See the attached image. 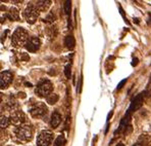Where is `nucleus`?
Wrapping results in <instances>:
<instances>
[{"label":"nucleus","instance_id":"1","mask_svg":"<svg viewBox=\"0 0 151 146\" xmlns=\"http://www.w3.org/2000/svg\"><path fill=\"white\" fill-rule=\"evenodd\" d=\"M28 41V32L24 28H18L12 34L11 42L14 46H26Z\"/></svg>","mask_w":151,"mask_h":146},{"label":"nucleus","instance_id":"2","mask_svg":"<svg viewBox=\"0 0 151 146\" xmlns=\"http://www.w3.org/2000/svg\"><path fill=\"white\" fill-rule=\"evenodd\" d=\"M14 134H16V138L21 141H25V142H28V141L32 140L33 138V131L30 126H19L14 131Z\"/></svg>","mask_w":151,"mask_h":146},{"label":"nucleus","instance_id":"3","mask_svg":"<svg viewBox=\"0 0 151 146\" xmlns=\"http://www.w3.org/2000/svg\"><path fill=\"white\" fill-rule=\"evenodd\" d=\"M52 90H53L52 83H51L49 80H44V81H41V82L38 85L35 93L37 94L39 97H46L47 98L50 94H52L51 93Z\"/></svg>","mask_w":151,"mask_h":146},{"label":"nucleus","instance_id":"4","mask_svg":"<svg viewBox=\"0 0 151 146\" xmlns=\"http://www.w3.org/2000/svg\"><path fill=\"white\" fill-rule=\"evenodd\" d=\"M24 18L29 24H34L39 18V10L36 5H29L24 12Z\"/></svg>","mask_w":151,"mask_h":146},{"label":"nucleus","instance_id":"5","mask_svg":"<svg viewBox=\"0 0 151 146\" xmlns=\"http://www.w3.org/2000/svg\"><path fill=\"white\" fill-rule=\"evenodd\" d=\"M46 113H47V107L42 102H38L37 104H35L34 106H32L30 108V114L33 117H35V119L43 117L44 115H46Z\"/></svg>","mask_w":151,"mask_h":146},{"label":"nucleus","instance_id":"6","mask_svg":"<svg viewBox=\"0 0 151 146\" xmlns=\"http://www.w3.org/2000/svg\"><path fill=\"white\" fill-rule=\"evenodd\" d=\"M53 140V135L50 131H42L37 138L38 146H50Z\"/></svg>","mask_w":151,"mask_h":146},{"label":"nucleus","instance_id":"7","mask_svg":"<svg viewBox=\"0 0 151 146\" xmlns=\"http://www.w3.org/2000/svg\"><path fill=\"white\" fill-rule=\"evenodd\" d=\"M9 121L11 124H14V126H21V124L26 121V115L23 111L14 110L12 111V113L10 114Z\"/></svg>","mask_w":151,"mask_h":146},{"label":"nucleus","instance_id":"8","mask_svg":"<svg viewBox=\"0 0 151 146\" xmlns=\"http://www.w3.org/2000/svg\"><path fill=\"white\" fill-rule=\"evenodd\" d=\"M143 99H144V94L143 93L139 94L137 97L134 99L132 104H131V106H130V108H129V110L127 111L126 115H129V116H130L131 113L134 112V111H136V110H138V109L142 106V104H143Z\"/></svg>","mask_w":151,"mask_h":146},{"label":"nucleus","instance_id":"9","mask_svg":"<svg viewBox=\"0 0 151 146\" xmlns=\"http://www.w3.org/2000/svg\"><path fill=\"white\" fill-rule=\"evenodd\" d=\"M40 46H41L40 39L37 38V37H32V38H30V39L27 41L25 48H26L27 51H31V53H35V51H37L38 49H39Z\"/></svg>","mask_w":151,"mask_h":146},{"label":"nucleus","instance_id":"10","mask_svg":"<svg viewBox=\"0 0 151 146\" xmlns=\"http://www.w3.org/2000/svg\"><path fill=\"white\" fill-rule=\"evenodd\" d=\"M12 81V73L10 71H4L1 72V78H0V87L1 89L7 87L8 85Z\"/></svg>","mask_w":151,"mask_h":146},{"label":"nucleus","instance_id":"11","mask_svg":"<svg viewBox=\"0 0 151 146\" xmlns=\"http://www.w3.org/2000/svg\"><path fill=\"white\" fill-rule=\"evenodd\" d=\"M61 122V115L57 112V111H54L51 115V119H50V126H52L53 129L57 128L58 126Z\"/></svg>","mask_w":151,"mask_h":146},{"label":"nucleus","instance_id":"12","mask_svg":"<svg viewBox=\"0 0 151 146\" xmlns=\"http://www.w3.org/2000/svg\"><path fill=\"white\" fill-rule=\"evenodd\" d=\"M50 3L51 2L49 0H43V1H37L36 3V7L38 8L39 12H45V10L48 9V7L50 6Z\"/></svg>","mask_w":151,"mask_h":146},{"label":"nucleus","instance_id":"13","mask_svg":"<svg viewBox=\"0 0 151 146\" xmlns=\"http://www.w3.org/2000/svg\"><path fill=\"white\" fill-rule=\"evenodd\" d=\"M139 143L143 146H151V136L147 134H142L139 137Z\"/></svg>","mask_w":151,"mask_h":146},{"label":"nucleus","instance_id":"14","mask_svg":"<svg viewBox=\"0 0 151 146\" xmlns=\"http://www.w3.org/2000/svg\"><path fill=\"white\" fill-rule=\"evenodd\" d=\"M7 17H8V19H10L11 21H18L19 19V10L16 9V7H11L9 9V12H8Z\"/></svg>","mask_w":151,"mask_h":146},{"label":"nucleus","instance_id":"15","mask_svg":"<svg viewBox=\"0 0 151 146\" xmlns=\"http://www.w3.org/2000/svg\"><path fill=\"white\" fill-rule=\"evenodd\" d=\"M64 44L66 46V48H70V49H73L75 48L76 46V41H75V38L73 37L72 35H68L66 37V40H64Z\"/></svg>","mask_w":151,"mask_h":146},{"label":"nucleus","instance_id":"16","mask_svg":"<svg viewBox=\"0 0 151 146\" xmlns=\"http://www.w3.org/2000/svg\"><path fill=\"white\" fill-rule=\"evenodd\" d=\"M58 99H59V98H58L57 94L52 93V94H50V95H49L48 97L46 98V100H47V103H48V104L54 105V104H56V103H57Z\"/></svg>","mask_w":151,"mask_h":146},{"label":"nucleus","instance_id":"17","mask_svg":"<svg viewBox=\"0 0 151 146\" xmlns=\"http://www.w3.org/2000/svg\"><path fill=\"white\" fill-rule=\"evenodd\" d=\"M66 143V140L62 135H59L56 139H55L54 143H53V146H64V144Z\"/></svg>","mask_w":151,"mask_h":146},{"label":"nucleus","instance_id":"18","mask_svg":"<svg viewBox=\"0 0 151 146\" xmlns=\"http://www.w3.org/2000/svg\"><path fill=\"white\" fill-rule=\"evenodd\" d=\"M9 122H10V121L6 116H1V119H0V126H1L2 129L7 128Z\"/></svg>","mask_w":151,"mask_h":146},{"label":"nucleus","instance_id":"19","mask_svg":"<svg viewBox=\"0 0 151 146\" xmlns=\"http://www.w3.org/2000/svg\"><path fill=\"white\" fill-rule=\"evenodd\" d=\"M71 8H72V2L71 1H66L64 2V12L66 14H71Z\"/></svg>","mask_w":151,"mask_h":146},{"label":"nucleus","instance_id":"20","mask_svg":"<svg viewBox=\"0 0 151 146\" xmlns=\"http://www.w3.org/2000/svg\"><path fill=\"white\" fill-rule=\"evenodd\" d=\"M64 74H66V78H70L71 74H72V66L71 65H66L64 68Z\"/></svg>","mask_w":151,"mask_h":146},{"label":"nucleus","instance_id":"21","mask_svg":"<svg viewBox=\"0 0 151 146\" xmlns=\"http://www.w3.org/2000/svg\"><path fill=\"white\" fill-rule=\"evenodd\" d=\"M48 32H49V36H50L51 38H54L55 36H56V34H57V30H56V28H55V27L49 28Z\"/></svg>","mask_w":151,"mask_h":146},{"label":"nucleus","instance_id":"22","mask_svg":"<svg viewBox=\"0 0 151 146\" xmlns=\"http://www.w3.org/2000/svg\"><path fill=\"white\" fill-rule=\"evenodd\" d=\"M55 21V17L53 16V14H49L48 16L46 17V19H44V22L47 23H53Z\"/></svg>","mask_w":151,"mask_h":146},{"label":"nucleus","instance_id":"23","mask_svg":"<svg viewBox=\"0 0 151 146\" xmlns=\"http://www.w3.org/2000/svg\"><path fill=\"white\" fill-rule=\"evenodd\" d=\"M126 82H127V78H125L124 80L120 81V82L118 85V90H120V89H122V87H124V85H125V83H126Z\"/></svg>","mask_w":151,"mask_h":146},{"label":"nucleus","instance_id":"24","mask_svg":"<svg viewBox=\"0 0 151 146\" xmlns=\"http://www.w3.org/2000/svg\"><path fill=\"white\" fill-rule=\"evenodd\" d=\"M82 83H83V78H82V76H81V78H80V82H79V87L77 89V91L79 92V93H81V91H82Z\"/></svg>","mask_w":151,"mask_h":146},{"label":"nucleus","instance_id":"25","mask_svg":"<svg viewBox=\"0 0 151 146\" xmlns=\"http://www.w3.org/2000/svg\"><path fill=\"white\" fill-rule=\"evenodd\" d=\"M21 59L28 61V60H30V57L29 56H26V53H23V55H21Z\"/></svg>","mask_w":151,"mask_h":146},{"label":"nucleus","instance_id":"26","mask_svg":"<svg viewBox=\"0 0 151 146\" xmlns=\"http://www.w3.org/2000/svg\"><path fill=\"white\" fill-rule=\"evenodd\" d=\"M137 64H138V59H136V58H135V59H133L132 65H133V66H136Z\"/></svg>","mask_w":151,"mask_h":146},{"label":"nucleus","instance_id":"27","mask_svg":"<svg viewBox=\"0 0 151 146\" xmlns=\"http://www.w3.org/2000/svg\"><path fill=\"white\" fill-rule=\"evenodd\" d=\"M111 116H113V111H110V113H109L108 116H107V121H109V119H111Z\"/></svg>","mask_w":151,"mask_h":146},{"label":"nucleus","instance_id":"28","mask_svg":"<svg viewBox=\"0 0 151 146\" xmlns=\"http://www.w3.org/2000/svg\"><path fill=\"white\" fill-rule=\"evenodd\" d=\"M19 97H21V98H26V95L24 93H19Z\"/></svg>","mask_w":151,"mask_h":146},{"label":"nucleus","instance_id":"29","mask_svg":"<svg viewBox=\"0 0 151 146\" xmlns=\"http://www.w3.org/2000/svg\"><path fill=\"white\" fill-rule=\"evenodd\" d=\"M133 146H143L142 144H140V143H136V144H134Z\"/></svg>","mask_w":151,"mask_h":146},{"label":"nucleus","instance_id":"30","mask_svg":"<svg viewBox=\"0 0 151 146\" xmlns=\"http://www.w3.org/2000/svg\"><path fill=\"white\" fill-rule=\"evenodd\" d=\"M116 146H125V144H123V143H118Z\"/></svg>","mask_w":151,"mask_h":146}]
</instances>
